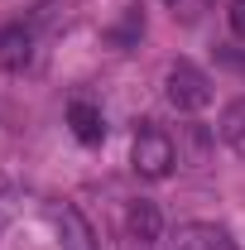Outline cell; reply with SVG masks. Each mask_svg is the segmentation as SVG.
<instances>
[{
  "label": "cell",
  "instance_id": "1",
  "mask_svg": "<svg viewBox=\"0 0 245 250\" xmlns=\"http://www.w3.org/2000/svg\"><path fill=\"white\" fill-rule=\"evenodd\" d=\"M163 96H168L173 111L192 116V111H207V106H212V82H207V72H202L197 62L178 58L168 67V77H163Z\"/></svg>",
  "mask_w": 245,
  "mask_h": 250
},
{
  "label": "cell",
  "instance_id": "2",
  "mask_svg": "<svg viewBox=\"0 0 245 250\" xmlns=\"http://www.w3.org/2000/svg\"><path fill=\"white\" fill-rule=\"evenodd\" d=\"M173 159H178V149H173V140H168L163 130H154V125H140V130H135V140H130V164H135L140 178H149V183L168 178V173H173Z\"/></svg>",
  "mask_w": 245,
  "mask_h": 250
},
{
  "label": "cell",
  "instance_id": "3",
  "mask_svg": "<svg viewBox=\"0 0 245 250\" xmlns=\"http://www.w3.org/2000/svg\"><path fill=\"white\" fill-rule=\"evenodd\" d=\"M168 250H241L231 241L226 226H212V221H187L178 226V236L168 241Z\"/></svg>",
  "mask_w": 245,
  "mask_h": 250
},
{
  "label": "cell",
  "instance_id": "4",
  "mask_svg": "<svg viewBox=\"0 0 245 250\" xmlns=\"http://www.w3.org/2000/svg\"><path fill=\"white\" fill-rule=\"evenodd\" d=\"M125 231H130L135 246H154V241L163 236V217H159V207H154L149 197H135V202L125 207Z\"/></svg>",
  "mask_w": 245,
  "mask_h": 250
},
{
  "label": "cell",
  "instance_id": "5",
  "mask_svg": "<svg viewBox=\"0 0 245 250\" xmlns=\"http://www.w3.org/2000/svg\"><path fill=\"white\" fill-rule=\"evenodd\" d=\"M53 221H58L62 250H96V241H92V226H87V217H82L77 207H58V212H53Z\"/></svg>",
  "mask_w": 245,
  "mask_h": 250
},
{
  "label": "cell",
  "instance_id": "6",
  "mask_svg": "<svg viewBox=\"0 0 245 250\" xmlns=\"http://www.w3.org/2000/svg\"><path fill=\"white\" fill-rule=\"evenodd\" d=\"M67 121H72V135H77L82 145H96V140L106 135L101 111H96V106H87V101H72V106H67Z\"/></svg>",
  "mask_w": 245,
  "mask_h": 250
},
{
  "label": "cell",
  "instance_id": "7",
  "mask_svg": "<svg viewBox=\"0 0 245 250\" xmlns=\"http://www.w3.org/2000/svg\"><path fill=\"white\" fill-rule=\"evenodd\" d=\"M29 58H34V34L29 29H10L0 39V67L20 72V67H29Z\"/></svg>",
  "mask_w": 245,
  "mask_h": 250
},
{
  "label": "cell",
  "instance_id": "8",
  "mask_svg": "<svg viewBox=\"0 0 245 250\" xmlns=\"http://www.w3.org/2000/svg\"><path fill=\"white\" fill-rule=\"evenodd\" d=\"M221 140L245 159V96H241V101H231V106L221 111Z\"/></svg>",
  "mask_w": 245,
  "mask_h": 250
},
{
  "label": "cell",
  "instance_id": "9",
  "mask_svg": "<svg viewBox=\"0 0 245 250\" xmlns=\"http://www.w3.org/2000/svg\"><path fill=\"white\" fill-rule=\"evenodd\" d=\"M226 24H231V34L245 43V0H231V10H226Z\"/></svg>",
  "mask_w": 245,
  "mask_h": 250
}]
</instances>
